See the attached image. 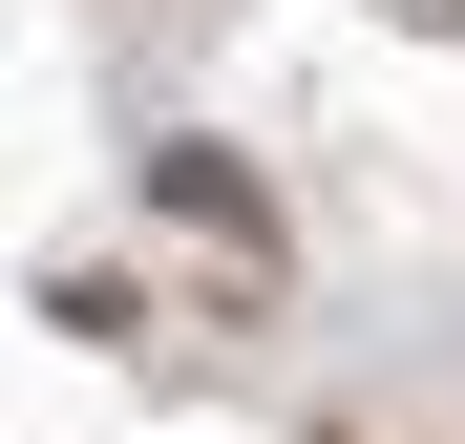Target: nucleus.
<instances>
[{
	"mask_svg": "<svg viewBox=\"0 0 465 444\" xmlns=\"http://www.w3.org/2000/svg\"><path fill=\"white\" fill-rule=\"evenodd\" d=\"M423 22H465V0H423Z\"/></svg>",
	"mask_w": 465,
	"mask_h": 444,
	"instance_id": "f257e3e1",
	"label": "nucleus"
}]
</instances>
